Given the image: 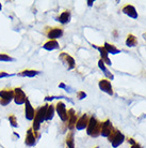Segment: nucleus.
<instances>
[{"mask_svg":"<svg viewBox=\"0 0 146 148\" xmlns=\"http://www.w3.org/2000/svg\"><path fill=\"white\" fill-rule=\"evenodd\" d=\"M59 60L62 62V64L67 70H73L76 67V62L73 57L67 53H61L59 55Z\"/></svg>","mask_w":146,"mask_h":148,"instance_id":"nucleus-5","label":"nucleus"},{"mask_svg":"<svg viewBox=\"0 0 146 148\" xmlns=\"http://www.w3.org/2000/svg\"><path fill=\"white\" fill-rule=\"evenodd\" d=\"M70 19H72V13H70V10L63 11L62 13L57 17V21H58L60 24H62V25L68 24V23L70 22Z\"/></svg>","mask_w":146,"mask_h":148,"instance_id":"nucleus-17","label":"nucleus"},{"mask_svg":"<svg viewBox=\"0 0 146 148\" xmlns=\"http://www.w3.org/2000/svg\"><path fill=\"white\" fill-rule=\"evenodd\" d=\"M87 3H88L89 7H92V5H93V3H94V2H93V1H87Z\"/></svg>","mask_w":146,"mask_h":148,"instance_id":"nucleus-31","label":"nucleus"},{"mask_svg":"<svg viewBox=\"0 0 146 148\" xmlns=\"http://www.w3.org/2000/svg\"><path fill=\"white\" fill-rule=\"evenodd\" d=\"M122 12L125 15H127V16H129V17H131L133 19H137L138 16H139L138 12L135 10V8L133 5H131V4H126V5H124L123 9H122Z\"/></svg>","mask_w":146,"mask_h":148,"instance_id":"nucleus-15","label":"nucleus"},{"mask_svg":"<svg viewBox=\"0 0 146 148\" xmlns=\"http://www.w3.org/2000/svg\"><path fill=\"white\" fill-rule=\"evenodd\" d=\"M7 120H9V123L11 125L13 128H17L18 127V122H17V118H16V116L13 114L9 115V117H7Z\"/></svg>","mask_w":146,"mask_h":148,"instance_id":"nucleus-26","label":"nucleus"},{"mask_svg":"<svg viewBox=\"0 0 146 148\" xmlns=\"http://www.w3.org/2000/svg\"><path fill=\"white\" fill-rule=\"evenodd\" d=\"M40 133L39 132H34L32 128H29L27 133H26V138H25V144L28 147H33L36 145L37 140L40 138Z\"/></svg>","mask_w":146,"mask_h":148,"instance_id":"nucleus-6","label":"nucleus"},{"mask_svg":"<svg viewBox=\"0 0 146 148\" xmlns=\"http://www.w3.org/2000/svg\"><path fill=\"white\" fill-rule=\"evenodd\" d=\"M100 123L94 116H90L87 127V134L91 137H97L100 135Z\"/></svg>","mask_w":146,"mask_h":148,"instance_id":"nucleus-2","label":"nucleus"},{"mask_svg":"<svg viewBox=\"0 0 146 148\" xmlns=\"http://www.w3.org/2000/svg\"><path fill=\"white\" fill-rule=\"evenodd\" d=\"M16 74H11L7 73V72H4V71H0V78H5V77H11V76H14Z\"/></svg>","mask_w":146,"mask_h":148,"instance_id":"nucleus-27","label":"nucleus"},{"mask_svg":"<svg viewBox=\"0 0 146 148\" xmlns=\"http://www.w3.org/2000/svg\"><path fill=\"white\" fill-rule=\"evenodd\" d=\"M94 48H96L97 51L99 52V54H100V59L105 62V64H107V66H112V61L110 60V58H109V54L107 53V51L105 49V47L103 46H98V45H92Z\"/></svg>","mask_w":146,"mask_h":148,"instance_id":"nucleus-12","label":"nucleus"},{"mask_svg":"<svg viewBox=\"0 0 146 148\" xmlns=\"http://www.w3.org/2000/svg\"><path fill=\"white\" fill-rule=\"evenodd\" d=\"M0 61H3V62H12V61H15V59L13 57H11L7 54H4V53H0Z\"/></svg>","mask_w":146,"mask_h":148,"instance_id":"nucleus-25","label":"nucleus"},{"mask_svg":"<svg viewBox=\"0 0 146 148\" xmlns=\"http://www.w3.org/2000/svg\"><path fill=\"white\" fill-rule=\"evenodd\" d=\"M103 47H105V49L107 51V53L108 54H111V55H116V54H120V53L122 52L120 48H117L115 45L113 44H110L109 42H105V44H103Z\"/></svg>","mask_w":146,"mask_h":148,"instance_id":"nucleus-20","label":"nucleus"},{"mask_svg":"<svg viewBox=\"0 0 146 148\" xmlns=\"http://www.w3.org/2000/svg\"><path fill=\"white\" fill-rule=\"evenodd\" d=\"M89 119H90V116H89L88 114H83L81 117H79V118H78L75 128H76L78 131H81V130L87 129L88 123H89Z\"/></svg>","mask_w":146,"mask_h":148,"instance_id":"nucleus-13","label":"nucleus"},{"mask_svg":"<svg viewBox=\"0 0 146 148\" xmlns=\"http://www.w3.org/2000/svg\"><path fill=\"white\" fill-rule=\"evenodd\" d=\"M131 148H142L141 147V145L138 144V143H135L133 145H131Z\"/></svg>","mask_w":146,"mask_h":148,"instance_id":"nucleus-29","label":"nucleus"},{"mask_svg":"<svg viewBox=\"0 0 146 148\" xmlns=\"http://www.w3.org/2000/svg\"><path fill=\"white\" fill-rule=\"evenodd\" d=\"M14 99V90L13 89H1L0 90V105L7 106Z\"/></svg>","mask_w":146,"mask_h":148,"instance_id":"nucleus-4","label":"nucleus"},{"mask_svg":"<svg viewBox=\"0 0 146 148\" xmlns=\"http://www.w3.org/2000/svg\"><path fill=\"white\" fill-rule=\"evenodd\" d=\"M94 148H99V146H95V147H94Z\"/></svg>","mask_w":146,"mask_h":148,"instance_id":"nucleus-33","label":"nucleus"},{"mask_svg":"<svg viewBox=\"0 0 146 148\" xmlns=\"http://www.w3.org/2000/svg\"><path fill=\"white\" fill-rule=\"evenodd\" d=\"M45 29V36L48 38V40H57L62 38L64 34V29L62 27H46Z\"/></svg>","mask_w":146,"mask_h":148,"instance_id":"nucleus-3","label":"nucleus"},{"mask_svg":"<svg viewBox=\"0 0 146 148\" xmlns=\"http://www.w3.org/2000/svg\"><path fill=\"white\" fill-rule=\"evenodd\" d=\"M126 45L128 47H135L138 45V39L132 34H129L126 38Z\"/></svg>","mask_w":146,"mask_h":148,"instance_id":"nucleus-23","label":"nucleus"},{"mask_svg":"<svg viewBox=\"0 0 146 148\" xmlns=\"http://www.w3.org/2000/svg\"><path fill=\"white\" fill-rule=\"evenodd\" d=\"M60 45L57 40H48L46 43L43 44V48L46 51H55V49H58Z\"/></svg>","mask_w":146,"mask_h":148,"instance_id":"nucleus-21","label":"nucleus"},{"mask_svg":"<svg viewBox=\"0 0 146 148\" xmlns=\"http://www.w3.org/2000/svg\"><path fill=\"white\" fill-rule=\"evenodd\" d=\"M124 141H125V135L122 133L121 131H118V130L116 129V132H115V134H114L113 140L111 141V145H112V147L113 148L120 147V146L124 143Z\"/></svg>","mask_w":146,"mask_h":148,"instance_id":"nucleus-14","label":"nucleus"},{"mask_svg":"<svg viewBox=\"0 0 146 148\" xmlns=\"http://www.w3.org/2000/svg\"><path fill=\"white\" fill-rule=\"evenodd\" d=\"M98 87L102 92L107 93L109 96H113V88L111 85V82L107 78H102L98 82Z\"/></svg>","mask_w":146,"mask_h":148,"instance_id":"nucleus-9","label":"nucleus"},{"mask_svg":"<svg viewBox=\"0 0 146 148\" xmlns=\"http://www.w3.org/2000/svg\"><path fill=\"white\" fill-rule=\"evenodd\" d=\"M98 67H99V69L103 72V74H105V76H106L108 79H111V81H113L114 79V75L111 72H110L108 69H107V67H106V64H105V62L102 61L101 59H99L98 60Z\"/></svg>","mask_w":146,"mask_h":148,"instance_id":"nucleus-19","label":"nucleus"},{"mask_svg":"<svg viewBox=\"0 0 146 148\" xmlns=\"http://www.w3.org/2000/svg\"><path fill=\"white\" fill-rule=\"evenodd\" d=\"M55 112H57V114L59 115L60 119H61L63 122L67 121V118H68L67 108H66V105L63 103L62 101H59L58 103H57V105H55Z\"/></svg>","mask_w":146,"mask_h":148,"instance_id":"nucleus-8","label":"nucleus"},{"mask_svg":"<svg viewBox=\"0 0 146 148\" xmlns=\"http://www.w3.org/2000/svg\"><path fill=\"white\" fill-rule=\"evenodd\" d=\"M13 90H14V99H13V101L15 102V104L16 105H24L26 100L28 99L25 91L20 87H16Z\"/></svg>","mask_w":146,"mask_h":148,"instance_id":"nucleus-7","label":"nucleus"},{"mask_svg":"<svg viewBox=\"0 0 146 148\" xmlns=\"http://www.w3.org/2000/svg\"><path fill=\"white\" fill-rule=\"evenodd\" d=\"M24 105H25V118L27 120H29V121H32L34 119V116H35V110L33 108L29 99L26 100Z\"/></svg>","mask_w":146,"mask_h":148,"instance_id":"nucleus-11","label":"nucleus"},{"mask_svg":"<svg viewBox=\"0 0 146 148\" xmlns=\"http://www.w3.org/2000/svg\"><path fill=\"white\" fill-rule=\"evenodd\" d=\"M128 142H129V143H130L131 145H133L135 143H137V142H135V140H133V138H128Z\"/></svg>","mask_w":146,"mask_h":148,"instance_id":"nucleus-30","label":"nucleus"},{"mask_svg":"<svg viewBox=\"0 0 146 148\" xmlns=\"http://www.w3.org/2000/svg\"><path fill=\"white\" fill-rule=\"evenodd\" d=\"M55 113V106L52 104H48L47 110H46V117H45V121H50L53 119Z\"/></svg>","mask_w":146,"mask_h":148,"instance_id":"nucleus-22","label":"nucleus"},{"mask_svg":"<svg viewBox=\"0 0 146 148\" xmlns=\"http://www.w3.org/2000/svg\"><path fill=\"white\" fill-rule=\"evenodd\" d=\"M77 98L79 99V100H83L87 98V93L84 92V91H78L77 92Z\"/></svg>","mask_w":146,"mask_h":148,"instance_id":"nucleus-28","label":"nucleus"},{"mask_svg":"<svg viewBox=\"0 0 146 148\" xmlns=\"http://www.w3.org/2000/svg\"><path fill=\"white\" fill-rule=\"evenodd\" d=\"M48 104H44L35 111V116L34 119L32 120V130L34 132H39L41 128V125L45 121V117H46V110H47Z\"/></svg>","mask_w":146,"mask_h":148,"instance_id":"nucleus-1","label":"nucleus"},{"mask_svg":"<svg viewBox=\"0 0 146 148\" xmlns=\"http://www.w3.org/2000/svg\"><path fill=\"white\" fill-rule=\"evenodd\" d=\"M67 114H68V118H67V127H68V129L72 131V130L75 128V126H76V122L77 120H78V117H77L76 113H75V111H74L73 108H70V111L67 112Z\"/></svg>","mask_w":146,"mask_h":148,"instance_id":"nucleus-16","label":"nucleus"},{"mask_svg":"<svg viewBox=\"0 0 146 148\" xmlns=\"http://www.w3.org/2000/svg\"><path fill=\"white\" fill-rule=\"evenodd\" d=\"M65 146H66L65 148H75V138H74V133L72 131L66 136Z\"/></svg>","mask_w":146,"mask_h":148,"instance_id":"nucleus-24","label":"nucleus"},{"mask_svg":"<svg viewBox=\"0 0 146 148\" xmlns=\"http://www.w3.org/2000/svg\"><path fill=\"white\" fill-rule=\"evenodd\" d=\"M1 10H2V4L0 3V11H1Z\"/></svg>","mask_w":146,"mask_h":148,"instance_id":"nucleus-32","label":"nucleus"},{"mask_svg":"<svg viewBox=\"0 0 146 148\" xmlns=\"http://www.w3.org/2000/svg\"><path fill=\"white\" fill-rule=\"evenodd\" d=\"M41 73V71L37 70H31V69H26V70L20 71L19 73H17L18 76H22V77H34Z\"/></svg>","mask_w":146,"mask_h":148,"instance_id":"nucleus-18","label":"nucleus"},{"mask_svg":"<svg viewBox=\"0 0 146 148\" xmlns=\"http://www.w3.org/2000/svg\"><path fill=\"white\" fill-rule=\"evenodd\" d=\"M113 126H112V123H111V121H110L109 119H107V120H105L103 122H101L100 123V135H101L102 137H107L108 138V136L110 135V133L113 131Z\"/></svg>","mask_w":146,"mask_h":148,"instance_id":"nucleus-10","label":"nucleus"}]
</instances>
